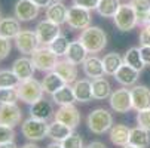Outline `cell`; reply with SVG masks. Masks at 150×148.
I'll list each match as a JSON object with an SVG mask.
<instances>
[{
	"instance_id": "44dd1931",
	"label": "cell",
	"mask_w": 150,
	"mask_h": 148,
	"mask_svg": "<svg viewBox=\"0 0 150 148\" xmlns=\"http://www.w3.org/2000/svg\"><path fill=\"white\" fill-rule=\"evenodd\" d=\"M54 71L62 77V80L67 84H71L77 80V65L70 62L69 59H62L58 61V64L55 65Z\"/></svg>"
},
{
	"instance_id": "3957f363",
	"label": "cell",
	"mask_w": 150,
	"mask_h": 148,
	"mask_svg": "<svg viewBox=\"0 0 150 148\" xmlns=\"http://www.w3.org/2000/svg\"><path fill=\"white\" fill-rule=\"evenodd\" d=\"M48 126H49L48 121L39 120V119H34L30 116L21 124V133H23L24 138H27L31 142L42 141V139L48 138Z\"/></svg>"
},
{
	"instance_id": "2e32d148",
	"label": "cell",
	"mask_w": 150,
	"mask_h": 148,
	"mask_svg": "<svg viewBox=\"0 0 150 148\" xmlns=\"http://www.w3.org/2000/svg\"><path fill=\"white\" fill-rule=\"evenodd\" d=\"M30 116L34 119H39V120H43V121H49L55 116L54 105L48 99L42 98L30 105Z\"/></svg>"
},
{
	"instance_id": "f1b7e54d",
	"label": "cell",
	"mask_w": 150,
	"mask_h": 148,
	"mask_svg": "<svg viewBox=\"0 0 150 148\" xmlns=\"http://www.w3.org/2000/svg\"><path fill=\"white\" fill-rule=\"evenodd\" d=\"M129 144L137 147V148H149L150 147V132L140 128V126L131 129Z\"/></svg>"
},
{
	"instance_id": "ac0fdd59",
	"label": "cell",
	"mask_w": 150,
	"mask_h": 148,
	"mask_svg": "<svg viewBox=\"0 0 150 148\" xmlns=\"http://www.w3.org/2000/svg\"><path fill=\"white\" fill-rule=\"evenodd\" d=\"M82 68H83L85 76H86L88 79H91V80L98 79V77H104V74H105L104 65H103V59H100L95 55H91V56H88L86 59H85L83 64H82Z\"/></svg>"
},
{
	"instance_id": "74e56055",
	"label": "cell",
	"mask_w": 150,
	"mask_h": 148,
	"mask_svg": "<svg viewBox=\"0 0 150 148\" xmlns=\"http://www.w3.org/2000/svg\"><path fill=\"white\" fill-rule=\"evenodd\" d=\"M137 124L150 132V108L137 111Z\"/></svg>"
},
{
	"instance_id": "7bdbcfd3",
	"label": "cell",
	"mask_w": 150,
	"mask_h": 148,
	"mask_svg": "<svg viewBox=\"0 0 150 148\" xmlns=\"http://www.w3.org/2000/svg\"><path fill=\"white\" fill-rule=\"evenodd\" d=\"M140 52H141V58L144 61V64L150 65V46H141Z\"/></svg>"
},
{
	"instance_id": "9a60e30c",
	"label": "cell",
	"mask_w": 150,
	"mask_h": 148,
	"mask_svg": "<svg viewBox=\"0 0 150 148\" xmlns=\"http://www.w3.org/2000/svg\"><path fill=\"white\" fill-rule=\"evenodd\" d=\"M140 73L141 71L132 68L131 65H128V64H125V62H123V64L120 65V68L116 71V74L113 77H115V80L119 84H122V86L132 88V86H135V84H137V81L140 79Z\"/></svg>"
},
{
	"instance_id": "d4e9b609",
	"label": "cell",
	"mask_w": 150,
	"mask_h": 148,
	"mask_svg": "<svg viewBox=\"0 0 150 148\" xmlns=\"http://www.w3.org/2000/svg\"><path fill=\"white\" fill-rule=\"evenodd\" d=\"M88 58V51L82 45V41L77 39L74 41H70V46H69V51L66 53V59H69L70 62L76 65H80L83 64V61Z\"/></svg>"
},
{
	"instance_id": "8fae6325",
	"label": "cell",
	"mask_w": 150,
	"mask_h": 148,
	"mask_svg": "<svg viewBox=\"0 0 150 148\" xmlns=\"http://www.w3.org/2000/svg\"><path fill=\"white\" fill-rule=\"evenodd\" d=\"M23 120V111L16 104H0V124L16 128Z\"/></svg>"
},
{
	"instance_id": "7a4b0ae2",
	"label": "cell",
	"mask_w": 150,
	"mask_h": 148,
	"mask_svg": "<svg viewBox=\"0 0 150 148\" xmlns=\"http://www.w3.org/2000/svg\"><path fill=\"white\" fill-rule=\"evenodd\" d=\"M88 129L95 135H103L109 132L113 126V116L105 108H95L86 117Z\"/></svg>"
},
{
	"instance_id": "603a6c76",
	"label": "cell",
	"mask_w": 150,
	"mask_h": 148,
	"mask_svg": "<svg viewBox=\"0 0 150 148\" xmlns=\"http://www.w3.org/2000/svg\"><path fill=\"white\" fill-rule=\"evenodd\" d=\"M73 92L77 102H89L94 99L92 95V81L88 79H80L73 83Z\"/></svg>"
},
{
	"instance_id": "52a82bcc",
	"label": "cell",
	"mask_w": 150,
	"mask_h": 148,
	"mask_svg": "<svg viewBox=\"0 0 150 148\" xmlns=\"http://www.w3.org/2000/svg\"><path fill=\"white\" fill-rule=\"evenodd\" d=\"M18 52L23 55H33V52L40 46L39 37L33 30H21V33L13 39Z\"/></svg>"
},
{
	"instance_id": "ab89813d",
	"label": "cell",
	"mask_w": 150,
	"mask_h": 148,
	"mask_svg": "<svg viewBox=\"0 0 150 148\" xmlns=\"http://www.w3.org/2000/svg\"><path fill=\"white\" fill-rule=\"evenodd\" d=\"M11 49H12L11 40H9V39H5V37H2V36H0V61L9 56V53H11Z\"/></svg>"
},
{
	"instance_id": "5b68a950",
	"label": "cell",
	"mask_w": 150,
	"mask_h": 148,
	"mask_svg": "<svg viewBox=\"0 0 150 148\" xmlns=\"http://www.w3.org/2000/svg\"><path fill=\"white\" fill-rule=\"evenodd\" d=\"M31 59H33V64H34L36 70H39L42 73L54 71L55 65L58 64V56L52 52V49L49 46H39L33 52Z\"/></svg>"
},
{
	"instance_id": "f907efd6",
	"label": "cell",
	"mask_w": 150,
	"mask_h": 148,
	"mask_svg": "<svg viewBox=\"0 0 150 148\" xmlns=\"http://www.w3.org/2000/svg\"><path fill=\"white\" fill-rule=\"evenodd\" d=\"M146 24H150V13H149V16H147V22Z\"/></svg>"
},
{
	"instance_id": "4316f807",
	"label": "cell",
	"mask_w": 150,
	"mask_h": 148,
	"mask_svg": "<svg viewBox=\"0 0 150 148\" xmlns=\"http://www.w3.org/2000/svg\"><path fill=\"white\" fill-rule=\"evenodd\" d=\"M64 84H67L66 81L62 80V77L59 74H57L55 71H49L43 80H42V86H43V90L45 93H49V95H54L58 89H61Z\"/></svg>"
},
{
	"instance_id": "5bb4252c",
	"label": "cell",
	"mask_w": 150,
	"mask_h": 148,
	"mask_svg": "<svg viewBox=\"0 0 150 148\" xmlns=\"http://www.w3.org/2000/svg\"><path fill=\"white\" fill-rule=\"evenodd\" d=\"M132 110L141 111L150 108V89L144 84H135L131 88Z\"/></svg>"
},
{
	"instance_id": "484cf974",
	"label": "cell",
	"mask_w": 150,
	"mask_h": 148,
	"mask_svg": "<svg viewBox=\"0 0 150 148\" xmlns=\"http://www.w3.org/2000/svg\"><path fill=\"white\" fill-rule=\"evenodd\" d=\"M112 84L110 81L104 79V77H98L92 80V95L94 99L97 101H104V99H109L112 95Z\"/></svg>"
},
{
	"instance_id": "8d00e7d4",
	"label": "cell",
	"mask_w": 150,
	"mask_h": 148,
	"mask_svg": "<svg viewBox=\"0 0 150 148\" xmlns=\"http://www.w3.org/2000/svg\"><path fill=\"white\" fill-rule=\"evenodd\" d=\"M62 148H83V139L79 133H71L61 142Z\"/></svg>"
},
{
	"instance_id": "ee69618b",
	"label": "cell",
	"mask_w": 150,
	"mask_h": 148,
	"mask_svg": "<svg viewBox=\"0 0 150 148\" xmlns=\"http://www.w3.org/2000/svg\"><path fill=\"white\" fill-rule=\"evenodd\" d=\"M31 2L36 3L39 8H48V6L54 2V0H31Z\"/></svg>"
},
{
	"instance_id": "bcb514c9",
	"label": "cell",
	"mask_w": 150,
	"mask_h": 148,
	"mask_svg": "<svg viewBox=\"0 0 150 148\" xmlns=\"http://www.w3.org/2000/svg\"><path fill=\"white\" fill-rule=\"evenodd\" d=\"M0 148H18V145L15 144V141H11V142L0 144Z\"/></svg>"
},
{
	"instance_id": "f35d334b",
	"label": "cell",
	"mask_w": 150,
	"mask_h": 148,
	"mask_svg": "<svg viewBox=\"0 0 150 148\" xmlns=\"http://www.w3.org/2000/svg\"><path fill=\"white\" fill-rule=\"evenodd\" d=\"M11 141H15V132H13V128H9V126L0 124V144L11 142Z\"/></svg>"
},
{
	"instance_id": "60d3db41",
	"label": "cell",
	"mask_w": 150,
	"mask_h": 148,
	"mask_svg": "<svg viewBox=\"0 0 150 148\" xmlns=\"http://www.w3.org/2000/svg\"><path fill=\"white\" fill-rule=\"evenodd\" d=\"M138 40H140L141 46H150V24L143 25L140 36H138Z\"/></svg>"
},
{
	"instance_id": "f6af8a7d",
	"label": "cell",
	"mask_w": 150,
	"mask_h": 148,
	"mask_svg": "<svg viewBox=\"0 0 150 148\" xmlns=\"http://www.w3.org/2000/svg\"><path fill=\"white\" fill-rule=\"evenodd\" d=\"M86 148H107V147H105V144L101 142V141H92V142H89V144L86 145Z\"/></svg>"
},
{
	"instance_id": "f5cc1de1",
	"label": "cell",
	"mask_w": 150,
	"mask_h": 148,
	"mask_svg": "<svg viewBox=\"0 0 150 148\" xmlns=\"http://www.w3.org/2000/svg\"><path fill=\"white\" fill-rule=\"evenodd\" d=\"M0 19H2V16H0Z\"/></svg>"
},
{
	"instance_id": "ba28073f",
	"label": "cell",
	"mask_w": 150,
	"mask_h": 148,
	"mask_svg": "<svg viewBox=\"0 0 150 148\" xmlns=\"http://www.w3.org/2000/svg\"><path fill=\"white\" fill-rule=\"evenodd\" d=\"M110 108L116 113H128L132 110V98H131V89H126L125 86L122 89H116L112 92L109 98Z\"/></svg>"
},
{
	"instance_id": "e0dca14e",
	"label": "cell",
	"mask_w": 150,
	"mask_h": 148,
	"mask_svg": "<svg viewBox=\"0 0 150 148\" xmlns=\"http://www.w3.org/2000/svg\"><path fill=\"white\" fill-rule=\"evenodd\" d=\"M12 71L16 74V77H18L21 81H24V80L33 79L34 71H36V67H34V64H33V59H31V58L21 56V58H18V59L13 61Z\"/></svg>"
},
{
	"instance_id": "d590c367",
	"label": "cell",
	"mask_w": 150,
	"mask_h": 148,
	"mask_svg": "<svg viewBox=\"0 0 150 148\" xmlns=\"http://www.w3.org/2000/svg\"><path fill=\"white\" fill-rule=\"evenodd\" d=\"M18 99L16 88H0V104H16Z\"/></svg>"
},
{
	"instance_id": "4fadbf2b",
	"label": "cell",
	"mask_w": 150,
	"mask_h": 148,
	"mask_svg": "<svg viewBox=\"0 0 150 148\" xmlns=\"http://www.w3.org/2000/svg\"><path fill=\"white\" fill-rule=\"evenodd\" d=\"M54 119L64 123L66 126H69V128H71V129H76L79 126V123H80V113L74 107V104L61 105V107L55 111Z\"/></svg>"
},
{
	"instance_id": "7dc6e473",
	"label": "cell",
	"mask_w": 150,
	"mask_h": 148,
	"mask_svg": "<svg viewBox=\"0 0 150 148\" xmlns=\"http://www.w3.org/2000/svg\"><path fill=\"white\" fill-rule=\"evenodd\" d=\"M46 148H62V145H61V142H55V141H52L51 144L46 145Z\"/></svg>"
},
{
	"instance_id": "836d02e7",
	"label": "cell",
	"mask_w": 150,
	"mask_h": 148,
	"mask_svg": "<svg viewBox=\"0 0 150 148\" xmlns=\"http://www.w3.org/2000/svg\"><path fill=\"white\" fill-rule=\"evenodd\" d=\"M69 46H70V41H69V39L66 37V36H62V34H59L52 43L49 45V48L52 49V52L59 58V56H66V53H67V51H69Z\"/></svg>"
},
{
	"instance_id": "f546056e",
	"label": "cell",
	"mask_w": 150,
	"mask_h": 148,
	"mask_svg": "<svg viewBox=\"0 0 150 148\" xmlns=\"http://www.w3.org/2000/svg\"><path fill=\"white\" fill-rule=\"evenodd\" d=\"M122 64H123V58L116 52H110V53L104 55L103 58V65H104V71L107 76H115Z\"/></svg>"
},
{
	"instance_id": "d6986e66",
	"label": "cell",
	"mask_w": 150,
	"mask_h": 148,
	"mask_svg": "<svg viewBox=\"0 0 150 148\" xmlns=\"http://www.w3.org/2000/svg\"><path fill=\"white\" fill-rule=\"evenodd\" d=\"M67 13H69V8L62 2H57V0H54L46 8V18L58 25L67 22Z\"/></svg>"
},
{
	"instance_id": "cb8c5ba5",
	"label": "cell",
	"mask_w": 150,
	"mask_h": 148,
	"mask_svg": "<svg viewBox=\"0 0 150 148\" xmlns=\"http://www.w3.org/2000/svg\"><path fill=\"white\" fill-rule=\"evenodd\" d=\"M73 133V129L66 126L64 123L58 121V120H52L48 126V138H51L55 142H62L66 138H69Z\"/></svg>"
},
{
	"instance_id": "30bf717a",
	"label": "cell",
	"mask_w": 150,
	"mask_h": 148,
	"mask_svg": "<svg viewBox=\"0 0 150 148\" xmlns=\"http://www.w3.org/2000/svg\"><path fill=\"white\" fill-rule=\"evenodd\" d=\"M37 37H39V41L42 46H49L52 41L61 34V28L58 24L52 22V21H49L48 18L40 21V22L36 25L34 28Z\"/></svg>"
},
{
	"instance_id": "681fc988",
	"label": "cell",
	"mask_w": 150,
	"mask_h": 148,
	"mask_svg": "<svg viewBox=\"0 0 150 148\" xmlns=\"http://www.w3.org/2000/svg\"><path fill=\"white\" fill-rule=\"evenodd\" d=\"M122 148H137V147H134V145H131V144H128V145H125V147H122Z\"/></svg>"
},
{
	"instance_id": "9c48e42d",
	"label": "cell",
	"mask_w": 150,
	"mask_h": 148,
	"mask_svg": "<svg viewBox=\"0 0 150 148\" xmlns=\"http://www.w3.org/2000/svg\"><path fill=\"white\" fill-rule=\"evenodd\" d=\"M91 11L83 9L79 6H71L69 8V13H67V25L71 30H85L91 25Z\"/></svg>"
},
{
	"instance_id": "1f68e13d",
	"label": "cell",
	"mask_w": 150,
	"mask_h": 148,
	"mask_svg": "<svg viewBox=\"0 0 150 148\" xmlns=\"http://www.w3.org/2000/svg\"><path fill=\"white\" fill-rule=\"evenodd\" d=\"M129 5L137 13L138 25H146L147 16L150 13V0H129Z\"/></svg>"
},
{
	"instance_id": "816d5d0a",
	"label": "cell",
	"mask_w": 150,
	"mask_h": 148,
	"mask_svg": "<svg viewBox=\"0 0 150 148\" xmlns=\"http://www.w3.org/2000/svg\"><path fill=\"white\" fill-rule=\"evenodd\" d=\"M57 2H62V0H57Z\"/></svg>"
},
{
	"instance_id": "83f0119b",
	"label": "cell",
	"mask_w": 150,
	"mask_h": 148,
	"mask_svg": "<svg viewBox=\"0 0 150 148\" xmlns=\"http://www.w3.org/2000/svg\"><path fill=\"white\" fill-rule=\"evenodd\" d=\"M52 96V101L57 104V105H69V104H74L76 101V96H74V92H73V86L70 84H64L61 89H58Z\"/></svg>"
},
{
	"instance_id": "c3c4849f",
	"label": "cell",
	"mask_w": 150,
	"mask_h": 148,
	"mask_svg": "<svg viewBox=\"0 0 150 148\" xmlns=\"http://www.w3.org/2000/svg\"><path fill=\"white\" fill-rule=\"evenodd\" d=\"M21 148H40V147H37L36 144H33V142H28V144H24Z\"/></svg>"
},
{
	"instance_id": "b9f144b4",
	"label": "cell",
	"mask_w": 150,
	"mask_h": 148,
	"mask_svg": "<svg viewBox=\"0 0 150 148\" xmlns=\"http://www.w3.org/2000/svg\"><path fill=\"white\" fill-rule=\"evenodd\" d=\"M100 0H73V5L83 8V9H88V11H94L97 9Z\"/></svg>"
},
{
	"instance_id": "7c38bea8",
	"label": "cell",
	"mask_w": 150,
	"mask_h": 148,
	"mask_svg": "<svg viewBox=\"0 0 150 148\" xmlns=\"http://www.w3.org/2000/svg\"><path fill=\"white\" fill-rule=\"evenodd\" d=\"M39 11L40 8L31 0H16L13 6V15L21 22H28V21L36 19L39 16Z\"/></svg>"
},
{
	"instance_id": "6da1fadb",
	"label": "cell",
	"mask_w": 150,
	"mask_h": 148,
	"mask_svg": "<svg viewBox=\"0 0 150 148\" xmlns=\"http://www.w3.org/2000/svg\"><path fill=\"white\" fill-rule=\"evenodd\" d=\"M79 40L82 41V45L86 48L88 53H100L104 51L107 46V34L103 28L100 27H88L82 30Z\"/></svg>"
},
{
	"instance_id": "e575fe53",
	"label": "cell",
	"mask_w": 150,
	"mask_h": 148,
	"mask_svg": "<svg viewBox=\"0 0 150 148\" xmlns=\"http://www.w3.org/2000/svg\"><path fill=\"white\" fill-rule=\"evenodd\" d=\"M21 80L12 70H0V88H18Z\"/></svg>"
},
{
	"instance_id": "8992f818",
	"label": "cell",
	"mask_w": 150,
	"mask_h": 148,
	"mask_svg": "<svg viewBox=\"0 0 150 148\" xmlns=\"http://www.w3.org/2000/svg\"><path fill=\"white\" fill-rule=\"evenodd\" d=\"M115 25L119 31H131L138 25V18L134 8L129 3H122L116 15L113 16Z\"/></svg>"
},
{
	"instance_id": "4dcf8cb0",
	"label": "cell",
	"mask_w": 150,
	"mask_h": 148,
	"mask_svg": "<svg viewBox=\"0 0 150 148\" xmlns=\"http://www.w3.org/2000/svg\"><path fill=\"white\" fill-rule=\"evenodd\" d=\"M120 5V0H100L95 11L104 18H113L119 11Z\"/></svg>"
},
{
	"instance_id": "7402d4cb",
	"label": "cell",
	"mask_w": 150,
	"mask_h": 148,
	"mask_svg": "<svg viewBox=\"0 0 150 148\" xmlns=\"http://www.w3.org/2000/svg\"><path fill=\"white\" fill-rule=\"evenodd\" d=\"M21 33V21L15 16H8L0 19V36L5 39H15Z\"/></svg>"
},
{
	"instance_id": "277c9868",
	"label": "cell",
	"mask_w": 150,
	"mask_h": 148,
	"mask_svg": "<svg viewBox=\"0 0 150 148\" xmlns=\"http://www.w3.org/2000/svg\"><path fill=\"white\" fill-rule=\"evenodd\" d=\"M16 90H18L19 99L23 102H25V104H28V105H31L36 101L42 99L43 98V93H45L42 83L36 79H28V80L21 81L18 84Z\"/></svg>"
},
{
	"instance_id": "ffe728a7",
	"label": "cell",
	"mask_w": 150,
	"mask_h": 148,
	"mask_svg": "<svg viewBox=\"0 0 150 148\" xmlns=\"http://www.w3.org/2000/svg\"><path fill=\"white\" fill-rule=\"evenodd\" d=\"M109 138L112 141L113 145L116 147H125L129 144V138H131V129L125 124H113L112 129L109 130Z\"/></svg>"
},
{
	"instance_id": "d6a6232c",
	"label": "cell",
	"mask_w": 150,
	"mask_h": 148,
	"mask_svg": "<svg viewBox=\"0 0 150 148\" xmlns=\"http://www.w3.org/2000/svg\"><path fill=\"white\" fill-rule=\"evenodd\" d=\"M123 62L128 65H131L132 68L138 70V71H143L146 64H144V61L141 58V52H140V48H131V49H128L125 56H123Z\"/></svg>"
}]
</instances>
